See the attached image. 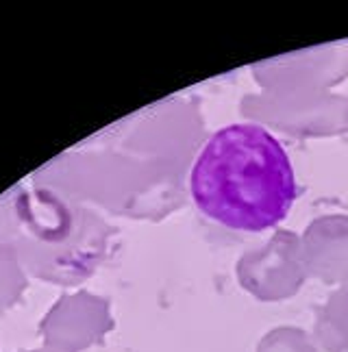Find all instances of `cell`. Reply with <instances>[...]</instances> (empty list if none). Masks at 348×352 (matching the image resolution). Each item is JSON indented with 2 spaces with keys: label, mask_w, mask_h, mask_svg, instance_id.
Wrapping results in <instances>:
<instances>
[{
  "label": "cell",
  "mask_w": 348,
  "mask_h": 352,
  "mask_svg": "<svg viewBox=\"0 0 348 352\" xmlns=\"http://www.w3.org/2000/svg\"><path fill=\"white\" fill-rule=\"evenodd\" d=\"M190 194L211 222L235 233H263L290 215L298 185L285 146L261 124L235 122L200 148Z\"/></svg>",
  "instance_id": "cell-1"
}]
</instances>
